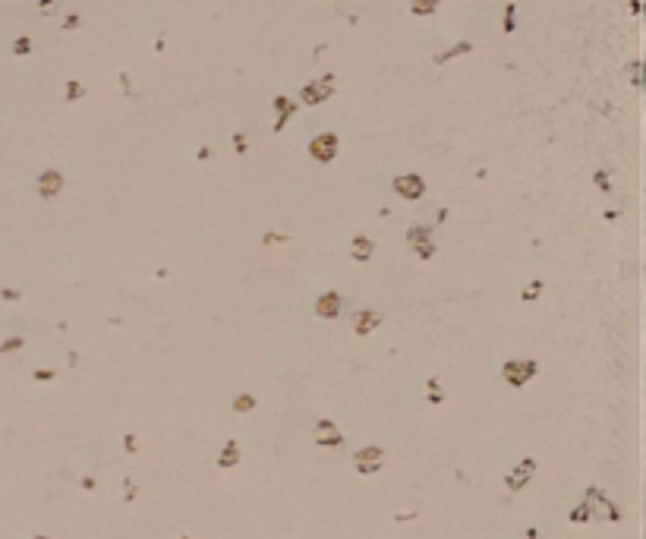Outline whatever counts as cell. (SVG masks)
<instances>
[{
  "label": "cell",
  "instance_id": "obj_2",
  "mask_svg": "<svg viewBox=\"0 0 646 539\" xmlns=\"http://www.w3.org/2000/svg\"><path fill=\"white\" fill-rule=\"evenodd\" d=\"M331 151H334V136H322L312 142V155L315 158H331Z\"/></svg>",
  "mask_w": 646,
  "mask_h": 539
},
{
  "label": "cell",
  "instance_id": "obj_4",
  "mask_svg": "<svg viewBox=\"0 0 646 539\" xmlns=\"http://www.w3.org/2000/svg\"><path fill=\"white\" fill-rule=\"evenodd\" d=\"M432 6H435V0H416L413 10H416V13H432Z\"/></svg>",
  "mask_w": 646,
  "mask_h": 539
},
{
  "label": "cell",
  "instance_id": "obj_1",
  "mask_svg": "<svg viewBox=\"0 0 646 539\" xmlns=\"http://www.w3.org/2000/svg\"><path fill=\"white\" fill-rule=\"evenodd\" d=\"M394 186L404 192V196H419V192H423V180H419V177H401Z\"/></svg>",
  "mask_w": 646,
  "mask_h": 539
},
{
  "label": "cell",
  "instance_id": "obj_3",
  "mask_svg": "<svg viewBox=\"0 0 646 539\" xmlns=\"http://www.w3.org/2000/svg\"><path fill=\"white\" fill-rule=\"evenodd\" d=\"M57 186H60V177H57V174H48V177H44V192H54Z\"/></svg>",
  "mask_w": 646,
  "mask_h": 539
}]
</instances>
